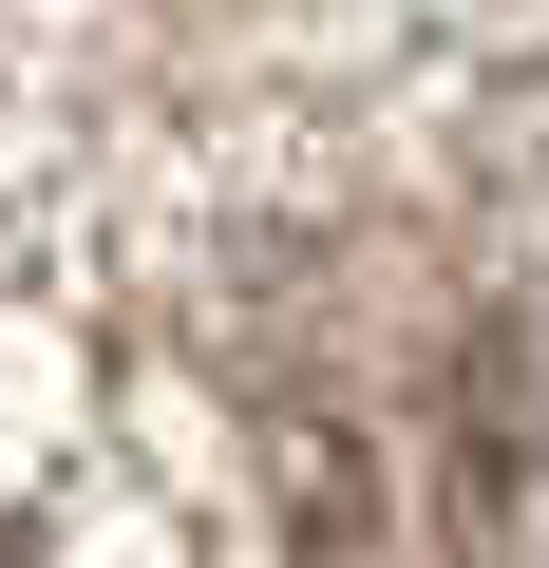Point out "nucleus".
Instances as JSON below:
<instances>
[{
  "label": "nucleus",
  "mask_w": 549,
  "mask_h": 568,
  "mask_svg": "<svg viewBox=\"0 0 549 568\" xmlns=\"http://www.w3.org/2000/svg\"><path fill=\"white\" fill-rule=\"evenodd\" d=\"M436 530L455 568H549V284H511L436 379Z\"/></svg>",
  "instance_id": "nucleus-1"
}]
</instances>
